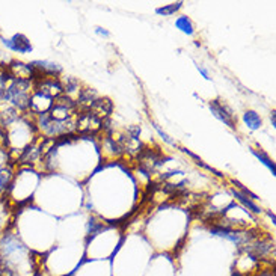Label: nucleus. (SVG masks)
I'll return each mask as SVG.
<instances>
[{
	"instance_id": "20e7f679",
	"label": "nucleus",
	"mask_w": 276,
	"mask_h": 276,
	"mask_svg": "<svg viewBox=\"0 0 276 276\" xmlns=\"http://www.w3.org/2000/svg\"><path fill=\"white\" fill-rule=\"evenodd\" d=\"M35 71L38 73L39 77H58L62 73V67L56 62H50V61H33L30 62Z\"/></svg>"
},
{
	"instance_id": "ddd939ff",
	"label": "nucleus",
	"mask_w": 276,
	"mask_h": 276,
	"mask_svg": "<svg viewBox=\"0 0 276 276\" xmlns=\"http://www.w3.org/2000/svg\"><path fill=\"white\" fill-rule=\"evenodd\" d=\"M152 127H154V130L158 133V136L161 138V140L164 142V143H168V145H171V146H175V148H178V143L168 135V133H164L161 129H160V126H157L155 123H152Z\"/></svg>"
},
{
	"instance_id": "7ed1b4c3",
	"label": "nucleus",
	"mask_w": 276,
	"mask_h": 276,
	"mask_svg": "<svg viewBox=\"0 0 276 276\" xmlns=\"http://www.w3.org/2000/svg\"><path fill=\"white\" fill-rule=\"evenodd\" d=\"M0 41H2V44L8 50H11L14 53L27 54V53H30L33 50V45H32L30 39L26 35H23V33H15L11 38H3L2 36V38H0Z\"/></svg>"
},
{
	"instance_id": "a211bd4d",
	"label": "nucleus",
	"mask_w": 276,
	"mask_h": 276,
	"mask_svg": "<svg viewBox=\"0 0 276 276\" xmlns=\"http://www.w3.org/2000/svg\"><path fill=\"white\" fill-rule=\"evenodd\" d=\"M267 216H269V217L272 219V224L275 225V224H276V219H275V214H273V213H272L270 210H267Z\"/></svg>"
},
{
	"instance_id": "1a4fd4ad",
	"label": "nucleus",
	"mask_w": 276,
	"mask_h": 276,
	"mask_svg": "<svg viewBox=\"0 0 276 276\" xmlns=\"http://www.w3.org/2000/svg\"><path fill=\"white\" fill-rule=\"evenodd\" d=\"M251 152L264 164V166L272 172V175L275 177L276 175V166H275V161L270 158V155L267 154V152H264L261 148H251Z\"/></svg>"
},
{
	"instance_id": "4468645a",
	"label": "nucleus",
	"mask_w": 276,
	"mask_h": 276,
	"mask_svg": "<svg viewBox=\"0 0 276 276\" xmlns=\"http://www.w3.org/2000/svg\"><path fill=\"white\" fill-rule=\"evenodd\" d=\"M196 70L201 73V76H202L205 80H210V79H211V77H210V73H208V70H207V68H204L202 65H196Z\"/></svg>"
},
{
	"instance_id": "f257e3e1",
	"label": "nucleus",
	"mask_w": 276,
	"mask_h": 276,
	"mask_svg": "<svg viewBox=\"0 0 276 276\" xmlns=\"http://www.w3.org/2000/svg\"><path fill=\"white\" fill-rule=\"evenodd\" d=\"M32 92H33V82L32 80L11 77L6 88H5V92L2 95V101H5L8 106L17 109L18 112H27Z\"/></svg>"
},
{
	"instance_id": "6ab92c4d",
	"label": "nucleus",
	"mask_w": 276,
	"mask_h": 276,
	"mask_svg": "<svg viewBox=\"0 0 276 276\" xmlns=\"http://www.w3.org/2000/svg\"><path fill=\"white\" fill-rule=\"evenodd\" d=\"M231 276H242V273H240V272H233Z\"/></svg>"
},
{
	"instance_id": "9b49d317",
	"label": "nucleus",
	"mask_w": 276,
	"mask_h": 276,
	"mask_svg": "<svg viewBox=\"0 0 276 276\" xmlns=\"http://www.w3.org/2000/svg\"><path fill=\"white\" fill-rule=\"evenodd\" d=\"M183 2H177V3H171V5H164L161 8H157L155 9V14L157 15H163V17H171L174 15L175 12H178L181 8H183Z\"/></svg>"
},
{
	"instance_id": "f8f14e48",
	"label": "nucleus",
	"mask_w": 276,
	"mask_h": 276,
	"mask_svg": "<svg viewBox=\"0 0 276 276\" xmlns=\"http://www.w3.org/2000/svg\"><path fill=\"white\" fill-rule=\"evenodd\" d=\"M104 228V224L103 222H100V220H97V219H89V224H88V240L89 239H94L101 230Z\"/></svg>"
},
{
	"instance_id": "0eeeda50",
	"label": "nucleus",
	"mask_w": 276,
	"mask_h": 276,
	"mask_svg": "<svg viewBox=\"0 0 276 276\" xmlns=\"http://www.w3.org/2000/svg\"><path fill=\"white\" fill-rule=\"evenodd\" d=\"M231 192H233V196H234L245 208H248L252 214H261V213H263V208L258 207V205L255 204V201H252L251 198H248L246 195H243V193L239 192L237 189H233Z\"/></svg>"
},
{
	"instance_id": "6e6552de",
	"label": "nucleus",
	"mask_w": 276,
	"mask_h": 276,
	"mask_svg": "<svg viewBox=\"0 0 276 276\" xmlns=\"http://www.w3.org/2000/svg\"><path fill=\"white\" fill-rule=\"evenodd\" d=\"M243 123L252 132H257V130H260L263 127V120L255 112V110H245V112H243Z\"/></svg>"
},
{
	"instance_id": "aec40b11",
	"label": "nucleus",
	"mask_w": 276,
	"mask_h": 276,
	"mask_svg": "<svg viewBox=\"0 0 276 276\" xmlns=\"http://www.w3.org/2000/svg\"><path fill=\"white\" fill-rule=\"evenodd\" d=\"M2 236H3V230L0 228V240H2Z\"/></svg>"
},
{
	"instance_id": "2eb2a0df",
	"label": "nucleus",
	"mask_w": 276,
	"mask_h": 276,
	"mask_svg": "<svg viewBox=\"0 0 276 276\" xmlns=\"http://www.w3.org/2000/svg\"><path fill=\"white\" fill-rule=\"evenodd\" d=\"M95 33L97 35H100V36H103V38H109L110 36V32L107 30V29H103V27H95Z\"/></svg>"
},
{
	"instance_id": "9d476101",
	"label": "nucleus",
	"mask_w": 276,
	"mask_h": 276,
	"mask_svg": "<svg viewBox=\"0 0 276 276\" xmlns=\"http://www.w3.org/2000/svg\"><path fill=\"white\" fill-rule=\"evenodd\" d=\"M175 27L180 32H183L184 35H189V36L195 35V24H193V21L187 15H178L175 18Z\"/></svg>"
},
{
	"instance_id": "423d86ee",
	"label": "nucleus",
	"mask_w": 276,
	"mask_h": 276,
	"mask_svg": "<svg viewBox=\"0 0 276 276\" xmlns=\"http://www.w3.org/2000/svg\"><path fill=\"white\" fill-rule=\"evenodd\" d=\"M14 177H15V171H14L12 164L0 168V195H5L8 192V189L12 184Z\"/></svg>"
},
{
	"instance_id": "f3484780",
	"label": "nucleus",
	"mask_w": 276,
	"mask_h": 276,
	"mask_svg": "<svg viewBox=\"0 0 276 276\" xmlns=\"http://www.w3.org/2000/svg\"><path fill=\"white\" fill-rule=\"evenodd\" d=\"M270 123H272V127L276 129V112L275 110H272V114H270Z\"/></svg>"
},
{
	"instance_id": "dca6fc26",
	"label": "nucleus",
	"mask_w": 276,
	"mask_h": 276,
	"mask_svg": "<svg viewBox=\"0 0 276 276\" xmlns=\"http://www.w3.org/2000/svg\"><path fill=\"white\" fill-rule=\"evenodd\" d=\"M255 276H275V272H273V270H270V269H264V270L258 272Z\"/></svg>"
},
{
	"instance_id": "f03ea898",
	"label": "nucleus",
	"mask_w": 276,
	"mask_h": 276,
	"mask_svg": "<svg viewBox=\"0 0 276 276\" xmlns=\"http://www.w3.org/2000/svg\"><path fill=\"white\" fill-rule=\"evenodd\" d=\"M208 107L211 110V114L220 123H224L225 126H228L231 130L237 129V118L233 112V109L227 103H224L222 100H213V101L208 103Z\"/></svg>"
},
{
	"instance_id": "39448f33",
	"label": "nucleus",
	"mask_w": 276,
	"mask_h": 276,
	"mask_svg": "<svg viewBox=\"0 0 276 276\" xmlns=\"http://www.w3.org/2000/svg\"><path fill=\"white\" fill-rule=\"evenodd\" d=\"M88 109L97 118H100L103 121V120L109 118V115L112 114L114 106H112V101H110L109 98H97Z\"/></svg>"
}]
</instances>
